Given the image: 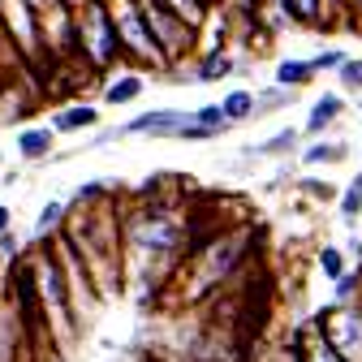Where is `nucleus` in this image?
<instances>
[{"mask_svg":"<svg viewBox=\"0 0 362 362\" xmlns=\"http://www.w3.org/2000/svg\"><path fill=\"white\" fill-rule=\"evenodd\" d=\"M177 139H190V143H207V139H216V129H203V125H194V121H190L186 129L177 134Z\"/></svg>","mask_w":362,"mask_h":362,"instance_id":"26","label":"nucleus"},{"mask_svg":"<svg viewBox=\"0 0 362 362\" xmlns=\"http://www.w3.org/2000/svg\"><path fill=\"white\" fill-rule=\"evenodd\" d=\"M310 78H315V74H310L306 61H281V65H276V86H285V90H302Z\"/></svg>","mask_w":362,"mask_h":362,"instance_id":"16","label":"nucleus"},{"mask_svg":"<svg viewBox=\"0 0 362 362\" xmlns=\"http://www.w3.org/2000/svg\"><path fill=\"white\" fill-rule=\"evenodd\" d=\"M341 216H345L349 224H354V220L362 216V173H358V177L349 181V190L341 194Z\"/></svg>","mask_w":362,"mask_h":362,"instance_id":"19","label":"nucleus"},{"mask_svg":"<svg viewBox=\"0 0 362 362\" xmlns=\"http://www.w3.org/2000/svg\"><path fill=\"white\" fill-rule=\"evenodd\" d=\"M9 229H13V207L0 203V233H9Z\"/></svg>","mask_w":362,"mask_h":362,"instance_id":"27","label":"nucleus"},{"mask_svg":"<svg viewBox=\"0 0 362 362\" xmlns=\"http://www.w3.org/2000/svg\"><path fill=\"white\" fill-rule=\"evenodd\" d=\"M302 190H306V194H315L320 203H332V199H337V190L328 186V181H302Z\"/></svg>","mask_w":362,"mask_h":362,"instance_id":"25","label":"nucleus"},{"mask_svg":"<svg viewBox=\"0 0 362 362\" xmlns=\"http://www.w3.org/2000/svg\"><path fill=\"white\" fill-rule=\"evenodd\" d=\"M298 95L293 90H285V86H267V90H259L255 95V117H267V112H281V108H289Z\"/></svg>","mask_w":362,"mask_h":362,"instance_id":"14","label":"nucleus"},{"mask_svg":"<svg viewBox=\"0 0 362 362\" xmlns=\"http://www.w3.org/2000/svg\"><path fill=\"white\" fill-rule=\"evenodd\" d=\"M255 362H298V358H293V345L281 341V345H263V349L255 354Z\"/></svg>","mask_w":362,"mask_h":362,"instance_id":"22","label":"nucleus"},{"mask_svg":"<svg viewBox=\"0 0 362 362\" xmlns=\"http://www.w3.org/2000/svg\"><path fill=\"white\" fill-rule=\"evenodd\" d=\"M190 121H194V125H203V129H216V134L229 129V121L220 117V104H203V108H194V112H190Z\"/></svg>","mask_w":362,"mask_h":362,"instance_id":"20","label":"nucleus"},{"mask_svg":"<svg viewBox=\"0 0 362 362\" xmlns=\"http://www.w3.org/2000/svg\"><path fill=\"white\" fill-rule=\"evenodd\" d=\"M134 362H156V358H151V354H143V358H134Z\"/></svg>","mask_w":362,"mask_h":362,"instance_id":"29","label":"nucleus"},{"mask_svg":"<svg viewBox=\"0 0 362 362\" xmlns=\"http://www.w3.org/2000/svg\"><path fill=\"white\" fill-rule=\"evenodd\" d=\"M220 117L229 125H242L255 117V90H229V95L220 100Z\"/></svg>","mask_w":362,"mask_h":362,"instance_id":"11","label":"nucleus"},{"mask_svg":"<svg viewBox=\"0 0 362 362\" xmlns=\"http://www.w3.org/2000/svg\"><path fill=\"white\" fill-rule=\"evenodd\" d=\"M310 328L345 362H362V298L358 302H328L324 310H315Z\"/></svg>","mask_w":362,"mask_h":362,"instance_id":"2","label":"nucleus"},{"mask_svg":"<svg viewBox=\"0 0 362 362\" xmlns=\"http://www.w3.org/2000/svg\"><path fill=\"white\" fill-rule=\"evenodd\" d=\"M337 78H341V86H345V90H358V95H362V61L345 57V61H341V69H337Z\"/></svg>","mask_w":362,"mask_h":362,"instance_id":"21","label":"nucleus"},{"mask_svg":"<svg viewBox=\"0 0 362 362\" xmlns=\"http://www.w3.org/2000/svg\"><path fill=\"white\" fill-rule=\"evenodd\" d=\"M349 156V143H315L302 151V164H341Z\"/></svg>","mask_w":362,"mask_h":362,"instance_id":"17","label":"nucleus"},{"mask_svg":"<svg viewBox=\"0 0 362 362\" xmlns=\"http://www.w3.org/2000/svg\"><path fill=\"white\" fill-rule=\"evenodd\" d=\"M65 216H69V203L52 199V203H43L39 220H35V242H52L61 229H65Z\"/></svg>","mask_w":362,"mask_h":362,"instance_id":"9","label":"nucleus"},{"mask_svg":"<svg viewBox=\"0 0 362 362\" xmlns=\"http://www.w3.org/2000/svg\"><path fill=\"white\" fill-rule=\"evenodd\" d=\"M289 345H293V358L298 362H345L320 332H315L310 324H302V328H293V337H289Z\"/></svg>","mask_w":362,"mask_h":362,"instance_id":"5","label":"nucleus"},{"mask_svg":"<svg viewBox=\"0 0 362 362\" xmlns=\"http://www.w3.org/2000/svg\"><path fill=\"white\" fill-rule=\"evenodd\" d=\"M298 139H302V129H281V134H272L267 143L250 147V156H289V151H298Z\"/></svg>","mask_w":362,"mask_h":362,"instance_id":"15","label":"nucleus"},{"mask_svg":"<svg viewBox=\"0 0 362 362\" xmlns=\"http://www.w3.org/2000/svg\"><path fill=\"white\" fill-rule=\"evenodd\" d=\"M349 5H358V9H362V0H349Z\"/></svg>","mask_w":362,"mask_h":362,"instance_id":"31","label":"nucleus"},{"mask_svg":"<svg viewBox=\"0 0 362 362\" xmlns=\"http://www.w3.org/2000/svg\"><path fill=\"white\" fill-rule=\"evenodd\" d=\"M143 86H147V78L143 74H121V78H112L108 86H104V104H134L143 95Z\"/></svg>","mask_w":362,"mask_h":362,"instance_id":"10","label":"nucleus"},{"mask_svg":"<svg viewBox=\"0 0 362 362\" xmlns=\"http://www.w3.org/2000/svg\"><path fill=\"white\" fill-rule=\"evenodd\" d=\"M190 125V112L186 108H151V112H139L134 121H125L117 129V139L125 134H151V139H177L181 129Z\"/></svg>","mask_w":362,"mask_h":362,"instance_id":"3","label":"nucleus"},{"mask_svg":"<svg viewBox=\"0 0 362 362\" xmlns=\"http://www.w3.org/2000/svg\"><path fill=\"white\" fill-rule=\"evenodd\" d=\"M95 125H100V108L95 104H69V108H61L48 121L52 134H78V129H95Z\"/></svg>","mask_w":362,"mask_h":362,"instance_id":"7","label":"nucleus"},{"mask_svg":"<svg viewBox=\"0 0 362 362\" xmlns=\"http://www.w3.org/2000/svg\"><path fill=\"white\" fill-rule=\"evenodd\" d=\"M341 61H345V52H341V48H328V52H320V57H310L306 65H310V74H324V69H341Z\"/></svg>","mask_w":362,"mask_h":362,"instance_id":"23","label":"nucleus"},{"mask_svg":"<svg viewBox=\"0 0 362 362\" xmlns=\"http://www.w3.org/2000/svg\"><path fill=\"white\" fill-rule=\"evenodd\" d=\"M22 5H26V9H35V13H39V9H48V5H57V0H22Z\"/></svg>","mask_w":362,"mask_h":362,"instance_id":"28","label":"nucleus"},{"mask_svg":"<svg viewBox=\"0 0 362 362\" xmlns=\"http://www.w3.org/2000/svg\"><path fill=\"white\" fill-rule=\"evenodd\" d=\"M0 259H5V263L22 259V242L13 238V229H9V233H0Z\"/></svg>","mask_w":362,"mask_h":362,"instance_id":"24","label":"nucleus"},{"mask_svg":"<svg viewBox=\"0 0 362 362\" xmlns=\"http://www.w3.org/2000/svg\"><path fill=\"white\" fill-rule=\"evenodd\" d=\"M320 5H324V9H328V5H341V0H320Z\"/></svg>","mask_w":362,"mask_h":362,"instance_id":"30","label":"nucleus"},{"mask_svg":"<svg viewBox=\"0 0 362 362\" xmlns=\"http://www.w3.org/2000/svg\"><path fill=\"white\" fill-rule=\"evenodd\" d=\"M74 52H82L90 61V69H108L121 57L104 0H86L82 9H74Z\"/></svg>","mask_w":362,"mask_h":362,"instance_id":"1","label":"nucleus"},{"mask_svg":"<svg viewBox=\"0 0 362 362\" xmlns=\"http://www.w3.org/2000/svg\"><path fill=\"white\" fill-rule=\"evenodd\" d=\"M233 69H238V61H233L229 52H220V48H216V52H207V57L199 61L194 78H199V82H220V78H229Z\"/></svg>","mask_w":362,"mask_h":362,"instance_id":"12","label":"nucleus"},{"mask_svg":"<svg viewBox=\"0 0 362 362\" xmlns=\"http://www.w3.org/2000/svg\"><path fill=\"white\" fill-rule=\"evenodd\" d=\"M315 267H320V276H324V281H341L345 272H349L341 246H320V250H315Z\"/></svg>","mask_w":362,"mask_h":362,"instance_id":"13","label":"nucleus"},{"mask_svg":"<svg viewBox=\"0 0 362 362\" xmlns=\"http://www.w3.org/2000/svg\"><path fill=\"white\" fill-rule=\"evenodd\" d=\"M341 112H345V100H341V95H320V100L310 104V117H306V129H302V134L320 139L328 125H337V117H341Z\"/></svg>","mask_w":362,"mask_h":362,"instance_id":"8","label":"nucleus"},{"mask_svg":"<svg viewBox=\"0 0 362 362\" xmlns=\"http://www.w3.org/2000/svg\"><path fill=\"white\" fill-rule=\"evenodd\" d=\"M362 298V267H349L341 281H332V302H358Z\"/></svg>","mask_w":362,"mask_h":362,"instance_id":"18","label":"nucleus"},{"mask_svg":"<svg viewBox=\"0 0 362 362\" xmlns=\"http://www.w3.org/2000/svg\"><path fill=\"white\" fill-rule=\"evenodd\" d=\"M26 358V332L9 298H0V362H22Z\"/></svg>","mask_w":362,"mask_h":362,"instance_id":"4","label":"nucleus"},{"mask_svg":"<svg viewBox=\"0 0 362 362\" xmlns=\"http://www.w3.org/2000/svg\"><path fill=\"white\" fill-rule=\"evenodd\" d=\"M358 108H362V100H358Z\"/></svg>","mask_w":362,"mask_h":362,"instance_id":"32","label":"nucleus"},{"mask_svg":"<svg viewBox=\"0 0 362 362\" xmlns=\"http://www.w3.org/2000/svg\"><path fill=\"white\" fill-rule=\"evenodd\" d=\"M13 147H18V156H22L26 164H39V160H52V151H57V134H52L48 125H26V129H18Z\"/></svg>","mask_w":362,"mask_h":362,"instance_id":"6","label":"nucleus"}]
</instances>
